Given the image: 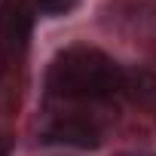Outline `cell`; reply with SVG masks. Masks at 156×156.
Wrapping results in <instances>:
<instances>
[{"instance_id":"1","label":"cell","mask_w":156,"mask_h":156,"mask_svg":"<svg viewBox=\"0 0 156 156\" xmlns=\"http://www.w3.org/2000/svg\"><path fill=\"white\" fill-rule=\"evenodd\" d=\"M122 67L92 46H70L55 55L46 73V89L58 101L95 104L113 101L122 92Z\"/></svg>"},{"instance_id":"2","label":"cell","mask_w":156,"mask_h":156,"mask_svg":"<svg viewBox=\"0 0 156 156\" xmlns=\"http://www.w3.org/2000/svg\"><path fill=\"white\" fill-rule=\"evenodd\" d=\"M34 9L25 0H0V64H16L28 52Z\"/></svg>"},{"instance_id":"3","label":"cell","mask_w":156,"mask_h":156,"mask_svg":"<svg viewBox=\"0 0 156 156\" xmlns=\"http://www.w3.org/2000/svg\"><path fill=\"white\" fill-rule=\"evenodd\" d=\"M43 141L46 144H61V147L89 150V147L101 144V126L86 113H64V116H55L43 129Z\"/></svg>"},{"instance_id":"4","label":"cell","mask_w":156,"mask_h":156,"mask_svg":"<svg viewBox=\"0 0 156 156\" xmlns=\"http://www.w3.org/2000/svg\"><path fill=\"white\" fill-rule=\"evenodd\" d=\"M119 98H126L132 107L156 116V73L153 70H126L122 73V92Z\"/></svg>"},{"instance_id":"5","label":"cell","mask_w":156,"mask_h":156,"mask_svg":"<svg viewBox=\"0 0 156 156\" xmlns=\"http://www.w3.org/2000/svg\"><path fill=\"white\" fill-rule=\"evenodd\" d=\"M73 3H76V0H34V9H40V12H46V16H61V12H67Z\"/></svg>"},{"instance_id":"6","label":"cell","mask_w":156,"mask_h":156,"mask_svg":"<svg viewBox=\"0 0 156 156\" xmlns=\"http://www.w3.org/2000/svg\"><path fill=\"white\" fill-rule=\"evenodd\" d=\"M6 153H9V147H6V141H3V138H0V156H6Z\"/></svg>"}]
</instances>
